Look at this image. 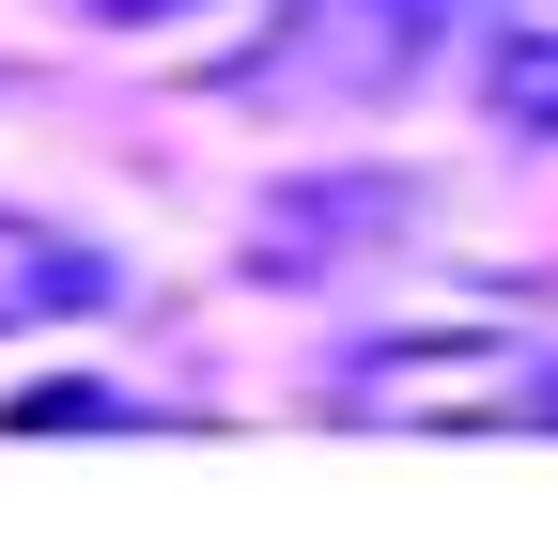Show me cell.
Returning <instances> with one entry per match:
<instances>
[{
  "mask_svg": "<svg viewBox=\"0 0 558 543\" xmlns=\"http://www.w3.org/2000/svg\"><path fill=\"white\" fill-rule=\"evenodd\" d=\"M450 0H279V32L233 62L248 109H388L418 94V62H435Z\"/></svg>",
  "mask_w": 558,
  "mask_h": 543,
  "instance_id": "cell-1",
  "label": "cell"
},
{
  "mask_svg": "<svg viewBox=\"0 0 558 543\" xmlns=\"http://www.w3.org/2000/svg\"><path fill=\"white\" fill-rule=\"evenodd\" d=\"M94 311H124V264H109L94 233L0 202V342H16V326H94Z\"/></svg>",
  "mask_w": 558,
  "mask_h": 543,
  "instance_id": "cell-2",
  "label": "cell"
},
{
  "mask_svg": "<svg viewBox=\"0 0 558 543\" xmlns=\"http://www.w3.org/2000/svg\"><path fill=\"white\" fill-rule=\"evenodd\" d=\"M357 233H403V186H388V171L264 202V218H248V280H341V249H357Z\"/></svg>",
  "mask_w": 558,
  "mask_h": 543,
  "instance_id": "cell-3",
  "label": "cell"
},
{
  "mask_svg": "<svg viewBox=\"0 0 558 543\" xmlns=\"http://www.w3.org/2000/svg\"><path fill=\"white\" fill-rule=\"evenodd\" d=\"M481 109H497V141H558V0L497 16V47H481Z\"/></svg>",
  "mask_w": 558,
  "mask_h": 543,
  "instance_id": "cell-4",
  "label": "cell"
}]
</instances>
